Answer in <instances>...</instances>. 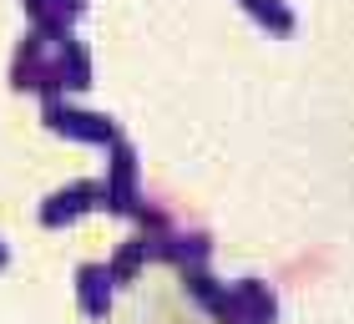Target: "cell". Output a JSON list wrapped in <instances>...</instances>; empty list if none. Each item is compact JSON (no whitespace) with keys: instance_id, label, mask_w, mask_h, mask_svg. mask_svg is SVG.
I'll use <instances>...</instances> for the list:
<instances>
[{"instance_id":"obj_2","label":"cell","mask_w":354,"mask_h":324,"mask_svg":"<svg viewBox=\"0 0 354 324\" xmlns=\"http://www.w3.org/2000/svg\"><path fill=\"white\" fill-rule=\"evenodd\" d=\"M76 279H82V304H86L91 314H102L106 299H111V269L106 264H82Z\"/></svg>"},{"instance_id":"obj_3","label":"cell","mask_w":354,"mask_h":324,"mask_svg":"<svg viewBox=\"0 0 354 324\" xmlns=\"http://www.w3.org/2000/svg\"><path fill=\"white\" fill-rule=\"evenodd\" d=\"M248 10H259V15H268L273 26H288V21H294V10H288L283 0H248Z\"/></svg>"},{"instance_id":"obj_1","label":"cell","mask_w":354,"mask_h":324,"mask_svg":"<svg viewBox=\"0 0 354 324\" xmlns=\"http://www.w3.org/2000/svg\"><path fill=\"white\" fill-rule=\"evenodd\" d=\"M46 117H51L61 132H76V137H96V142H111V137H117L111 117L86 111V107H71V102H61V96H46Z\"/></svg>"}]
</instances>
